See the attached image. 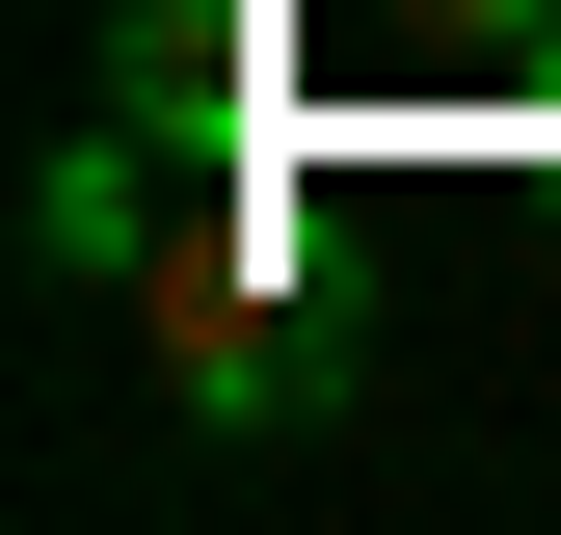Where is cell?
Here are the masks:
<instances>
[{
	"label": "cell",
	"instance_id": "1",
	"mask_svg": "<svg viewBox=\"0 0 561 535\" xmlns=\"http://www.w3.org/2000/svg\"><path fill=\"white\" fill-rule=\"evenodd\" d=\"M134 349H161V401L215 455H295V429H347V401H375V349H347V321L295 295V241H267V187H187L161 215V268H134Z\"/></svg>",
	"mask_w": 561,
	"mask_h": 535
},
{
	"label": "cell",
	"instance_id": "2",
	"mask_svg": "<svg viewBox=\"0 0 561 535\" xmlns=\"http://www.w3.org/2000/svg\"><path fill=\"white\" fill-rule=\"evenodd\" d=\"M107 107L134 134H267L295 107V0H107Z\"/></svg>",
	"mask_w": 561,
	"mask_h": 535
},
{
	"label": "cell",
	"instance_id": "3",
	"mask_svg": "<svg viewBox=\"0 0 561 535\" xmlns=\"http://www.w3.org/2000/svg\"><path fill=\"white\" fill-rule=\"evenodd\" d=\"M161 215H187V187H161V134H54V161H27V268H54V295H134V268H161Z\"/></svg>",
	"mask_w": 561,
	"mask_h": 535
},
{
	"label": "cell",
	"instance_id": "4",
	"mask_svg": "<svg viewBox=\"0 0 561 535\" xmlns=\"http://www.w3.org/2000/svg\"><path fill=\"white\" fill-rule=\"evenodd\" d=\"M428 54H561V0H401Z\"/></svg>",
	"mask_w": 561,
	"mask_h": 535
}]
</instances>
